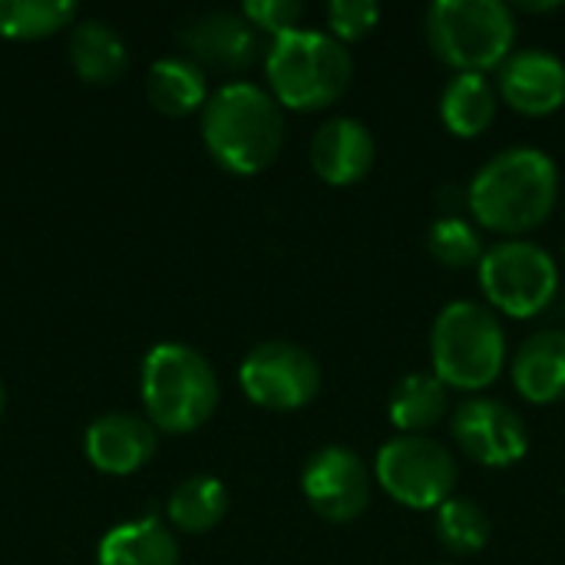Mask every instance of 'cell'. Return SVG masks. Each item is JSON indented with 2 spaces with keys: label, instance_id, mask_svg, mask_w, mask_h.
Here are the masks:
<instances>
[{
  "label": "cell",
  "instance_id": "obj_17",
  "mask_svg": "<svg viewBox=\"0 0 565 565\" xmlns=\"http://www.w3.org/2000/svg\"><path fill=\"white\" fill-rule=\"evenodd\" d=\"M99 565H179V540L159 516H139L113 526L99 546Z\"/></svg>",
  "mask_w": 565,
  "mask_h": 565
},
{
  "label": "cell",
  "instance_id": "obj_11",
  "mask_svg": "<svg viewBox=\"0 0 565 565\" xmlns=\"http://www.w3.org/2000/svg\"><path fill=\"white\" fill-rule=\"evenodd\" d=\"M457 447L483 467H513L530 450L526 420L503 401L470 397L450 417Z\"/></svg>",
  "mask_w": 565,
  "mask_h": 565
},
{
  "label": "cell",
  "instance_id": "obj_25",
  "mask_svg": "<svg viewBox=\"0 0 565 565\" xmlns=\"http://www.w3.org/2000/svg\"><path fill=\"white\" fill-rule=\"evenodd\" d=\"M427 252L447 268H470L483 258V235L463 215H440L427 228Z\"/></svg>",
  "mask_w": 565,
  "mask_h": 565
},
{
  "label": "cell",
  "instance_id": "obj_12",
  "mask_svg": "<svg viewBox=\"0 0 565 565\" xmlns=\"http://www.w3.org/2000/svg\"><path fill=\"white\" fill-rule=\"evenodd\" d=\"M179 40L202 70L238 73L258 56V30L242 17V10H205L179 26Z\"/></svg>",
  "mask_w": 565,
  "mask_h": 565
},
{
  "label": "cell",
  "instance_id": "obj_29",
  "mask_svg": "<svg viewBox=\"0 0 565 565\" xmlns=\"http://www.w3.org/2000/svg\"><path fill=\"white\" fill-rule=\"evenodd\" d=\"M3 411H7V387H3V381H0V417H3Z\"/></svg>",
  "mask_w": 565,
  "mask_h": 565
},
{
  "label": "cell",
  "instance_id": "obj_5",
  "mask_svg": "<svg viewBox=\"0 0 565 565\" xmlns=\"http://www.w3.org/2000/svg\"><path fill=\"white\" fill-rule=\"evenodd\" d=\"M434 374L457 391H483L507 367V328L483 301H450L430 328Z\"/></svg>",
  "mask_w": 565,
  "mask_h": 565
},
{
  "label": "cell",
  "instance_id": "obj_28",
  "mask_svg": "<svg viewBox=\"0 0 565 565\" xmlns=\"http://www.w3.org/2000/svg\"><path fill=\"white\" fill-rule=\"evenodd\" d=\"M526 10H556L559 3H523Z\"/></svg>",
  "mask_w": 565,
  "mask_h": 565
},
{
  "label": "cell",
  "instance_id": "obj_24",
  "mask_svg": "<svg viewBox=\"0 0 565 565\" xmlns=\"http://www.w3.org/2000/svg\"><path fill=\"white\" fill-rule=\"evenodd\" d=\"M434 533H437V543L450 556H473V553H480L490 543V516H487V510L477 500L454 493L437 510Z\"/></svg>",
  "mask_w": 565,
  "mask_h": 565
},
{
  "label": "cell",
  "instance_id": "obj_18",
  "mask_svg": "<svg viewBox=\"0 0 565 565\" xmlns=\"http://www.w3.org/2000/svg\"><path fill=\"white\" fill-rule=\"evenodd\" d=\"M209 96V76L189 56H162L146 73V99L162 116L202 113Z\"/></svg>",
  "mask_w": 565,
  "mask_h": 565
},
{
  "label": "cell",
  "instance_id": "obj_20",
  "mask_svg": "<svg viewBox=\"0 0 565 565\" xmlns=\"http://www.w3.org/2000/svg\"><path fill=\"white\" fill-rule=\"evenodd\" d=\"M70 66L86 83H116L129 66L126 40L103 20H79L70 30Z\"/></svg>",
  "mask_w": 565,
  "mask_h": 565
},
{
  "label": "cell",
  "instance_id": "obj_4",
  "mask_svg": "<svg viewBox=\"0 0 565 565\" xmlns=\"http://www.w3.org/2000/svg\"><path fill=\"white\" fill-rule=\"evenodd\" d=\"M265 76L268 93L281 103V109L288 106L298 113H315L348 93L354 79V60L328 30L298 26L271 40L265 53Z\"/></svg>",
  "mask_w": 565,
  "mask_h": 565
},
{
  "label": "cell",
  "instance_id": "obj_15",
  "mask_svg": "<svg viewBox=\"0 0 565 565\" xmlns=\"http://www.w3.org/2000/svg\"><path fill=\"white\" fill-rule=\"evenodd\" d=\"M308 159L318 179H324L328 185H354L374 169L377 142H374V132L361 119L331 116L328 122L315 129Z\"/></svg>",
  "mask_w": 565,
  "mask_h": 565
},
{
  "label": "cell",
  "instance_id": "obj_8",
  "mask_svg": "<svg viewBox=\"0 0 565 565\" xmlns=\"http://www.w3.org/2000/svg\"><path fill=\"white\" fill-rule=\"evenodd\" d=\"M457 457L434 437L401 434L377 450L374 480L407 510H440L457 490Z\"/></svg>",
  "mask_w": 565,
  "mask_h": 565
},
{
  "label": "cell",
  "instance_id": "obj_1",
  "mask_svg": "<svg viewBox=\"0 0 565 565\" xmlns=\"http://www.w3.org/2000/svg\"><path fill=\"white\" fill-rule=\"evenodd\" d=\"M559 202V166L536 146L497 152L467 185L473 218L500 235L540 228Z\"/></svg>",
  "mask_w": 565,
  "mask_h": 565
},
{
  "label": "cell",
  "instance_id": "obj_14",
  "mask_svg": "<svg viewBox=\"0 0 565 565\" xmlns=\"http://www.w3.org/2000/svg\"><path fill=\"white\" fill-rule=\"evenodd\" d=\"M83 447H86V460L99 473L129 477L156 457L159 437H156V427L149 424V417L113 411V414L96 417L86 427Z\"/></svg>",
  "mask_w": 565,
  "mask_h": 565
},
{
  "label": "cell",
  "instance_id": "obj_16",
  "mask_svg": "<svg viewBox=\"0 0 565 565\" xmlns=\"http://www.w3.org/2000/svg\"><path fill=\"white\" fill-rule=\"evenodd\" d=\"M513 387L530 404H556L565 397V331L546 328L530 334L513 354Z\"/></svg>",
  "mask_w": 565,
  "mask_h": 565
},
{
  "label": "cell",
  "instance_id": "obj_19",
  "mask_svg": "<svg viewBox=\"0 0 565 565\" xmlns=\"http://www.w3.org/2000/svg\"><path fill=\"white\" fill-rule=\"evenodd\" d=\"M450 411V387L437 374H407L394 384L387 414L401 434L427 437Z\"/></svg>",
  "mask_w": 565,
  "mask_h": 565
},
{
  "label": "cell",
  "instance_id": "obj_23",
  "mask_svg": "<svg viewBox=\"0 0 565 565\" xmlns=\"http://www.w3.org/2000/svg\"><path fill=\"white\" fill-rule=\"evenodd\" d=\"M79 7L73 0H0V36L43 40L73 26Z\"/></svg>",
  "mask_w": 565,
  "mask_h": 565
},
{
  "label": "cell",
  "instance_id": "obj_6",
  "mask_svg": "<svg viewBox=\"0 0 565 565\" xmlns=\"http://www.w3.org/2000/svg\"><path fill=\"white\" fill-rule=\"evenodd\" d=\"M424 33L457 73H487L513 53L516 20L503 0H437L424 13Z\"/></svg>",
  "mask_w": 565,
  "mask_h": 565
},
{
  "label": "cell",
  "instance_id": "obj_9",
  "mask_svg": "<svg viewBox=\"0 0 565 565\" xmlns=\"http://www.w3.org/2000/svg\"><path fill=\"white\" fill-rule=\"evenodd\" d=\"M238 384L255 407L278 414L301 411L321 391V364L295 341H262L245 354Z\"/></svg>",
  "mask_w": 565,
  "mask_h": 565
},
{
  "label": "cell",
  "instance_id": "obj_27",
  "mask_svg": "<svg viewBox=\"0 0 565 565\" xmlns=\"http://www.w3.org/2000/svg\"><path fill=\"white\" fill-rule=\"evenodd\" d=\"M242 17L255 30L271 33V40H275L281 33L298 30V23L305 17V7L298 0H248V3H242Z\"/></svg>",
  "mask_w": 565,
  "mask_h": 565
},
{
  "label": "cell",
  "instance_id": "obj_22",
  "mask_svg": "<svg viewBox=\"0 0 565 565\" xmlns=\"http://www.w3.org/2000/svg\"><path fill=\"white\" fill-rule=\"evenodd\" d=\"M166 513H169L172 530H179V533H189V536L209 533L228 513V490L222 480L195 473L172 490Z\"/></svg>",
  "mask_w": 565,
  "mask_h": 565
},
{
  "label": "cell",
  "instance_id": "obj_3",
  "mask_svg": "<svg viewBox=\"0 0 565 565\" xmlns=\"http://www.w3.org/2000/svg\"><path fill=\"white\" fill-rule=\"evenodd\" d=\"M139 394L156 430L192 434L212 420L222 387L202 351L179 341H162L142 358Z\"/></svg>",
  "mask_w": 565,
  "mask_h": 565
},
{
  "label": "cell",
  "instance_id": "obj_21",
  "mask_svg": "<svg viewBox=\"0 0 565 565\" xmlns=\"http://www.w3.org/2000/svg\"><path fill=\"white\" fill-rule=\"evenodd\" d=\"M497 103L500 93L487 73H454L440 96V119L454 136L473 139L497 119Z\"/></svg>",
  "mask_w": 565,
  "mask_h": 565
},
{
  "label": "cell",
  "instance_id": "obj_2",
  "mask_svg": "<svg viewBox=\"0 0 565 565\" xmlns=\"http://www.w3.org/2000/svg\"><path fill=\"white\" fill-rule=\"evenodd\" d=\"M202 142L222 169L258 175L285 146V109L265 86L232 79L202 106Z\"/></svg>",
  "mask_w": 565,
  "mask_h": 565
},
{
  "label": "cell",
  "instance_id": "obj_7",
  "mask_svg": "<svg viewBox=\"0 0 565 565\" xmlns=\"http://www.w3.org/2000/svg\"><path fill=\"white\" fill-rule=\"evenodd\" d=\"M477 278L490 308L507 318H533L546 311L559 291V265L546 248L526 238L490 245L477 265Z\"/></svg>",
  "mask_w": 565,
  "mask_h": 565
},
{
  "label": "cell",
  "instance_id": "obj_10",
  "mask_svg": "<svg viewBox=\"0 0 565 565\" xmlns=\"http://www.w3.org/2000/svg\"><path fill=\"white\" fill-rule=\"evenodd\" d=\"M301 493L321 520L354 523L371 507L374 477L351 447L328 444L308 457L301 470Z\"/></svg>",
  "mask_w": 565,
  "mask_h": 565
},
{
  "label": "cell",
  "instance_id": "obj_26",
  "mask_svg": "<svg viewBox=\"0 0 565 565\" xmlns=\"http://www.w3.org/2000/svg\"><path fill=\"white\" fill-rule=\"evenodd\" d=\"M328 17V33L341 43L367 36L377 20H381V3L374 0H331L324 7Z\"/></svg>",
  "mask_w": 565,
  "mask_h": 565
},
{
  "label": "cell",
  "instance_id": "obj_13",
  "mask_svg": "<svg viewBox=\"0 0 565 565\" xmlns=\"http://www.w3.org/2000/svg\"><path fill=\"white\" fill-rule=\"evenodd\" d=\"M497 93L523 116H550L565 103V63L553 50H516L500 63Z\"/></svg>",
  "mask_w": 565,
  "mask_h": 565
}]
</instances>
